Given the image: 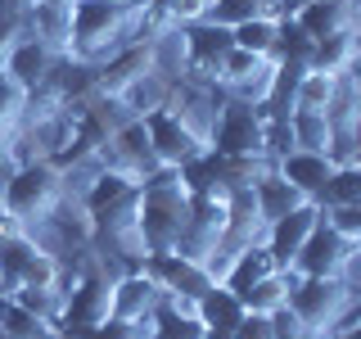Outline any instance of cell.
<instances>
[{
    "label": "cell",
    "mask_w": 361,
    "mask_h": 339,
    "mask_svg": "<svg viewBox=\"0 0 361 339\" xmlns=\"http://www.w3.org/2000/svg\"><path fill=\"white\" fill-rule=\"evenodd\" d=\"M321 213H325V203H298L293 213H285V218H276L267 226V235H262V244L271 249V258H276V267L280 271H293V258L302 254V244H307V235L316 231V222H321Z\"/></svg>",
    "instance_id": "cell-8"
},
{
    "label": "cell",
    "mask_w": 361,
    "mask_h": 339,
    "mask_svg": "<svg viewBox=\"0 0 361 339\" xmlns=\"http://www.w3.org/2000/svg\"><path fill=\"white\" fill-rule=\"evenodd\" d=\"M135 195H140V177L122 172V167H109V163H99V172L90 177V186L82 190V208L90 213V222H99V218H109L113 208L131 203Z\"/></svg>",
    "instance_id": "cell-13"
},
{
    "label": "cell",
    "mask_w": 361,
    "mask_h": 339,
    "mask_svg": "<svg viewBox=\"0 0 361 339\" xmlns=\"http://www.w3.org/2000/svg\"><path fill=\"white\" fill-rule=\"evenodd\" d=\"M262 14H285V0H212L208 9V18L221 23V28H240V23Z\"/></svg>",
    "instance_id": "cell-25"
},
{
    "label": "cell",
    "mask_w": 361,
    "mask_h": 339,
    "mask_svg": "<svg viewBox=\"0 0 361 339\" xmlns=\"http://www.w3.org/2000/svg\"><path fill=\"white\" fill-rule=\"evenodd\" d=\"M185 28V50H190V77L185 82H203V86H217V68L221 59L235 50L231 41V28L212 18H199V23H180Z\"/></svg>",
    "instance_id": "cell-7"
},
{
    "label": "cell",
    "mask_w": 361,
    "mask_h": 339,
    "mask_svg": "<svg viewBox=\"0 0 361 339\" xmlns=\"http://www.w3.org/2000/svg\"><path fill=\"white\" fill-rule=\"evenodd\" d=\"M54 59H59L54 45H45L37 37H18L14 45H9V54L0 59V68L14 77V86L23 90V95H37V90L45 86V77H50Z\"/></svg>",
    "instance_id": "cell-11"
},
{
    "label": "cell",
    "mask_w": 361,
    "mask_h": 339,
    "mask_svg": "<svg viewBox=\"0 0 361 339\" xmlns=\"http://www.w3.org/2000/svg\"><path fill=\"white\" fill-rule=\"evenodd\" d=\"M343 321H361V299H353V308H348ZM343 321H338V326H343Z\"/></svg>",
    "instance_id": "cell-32"
},
{
    "label": "cell",
    "mask_w": 361,
    "mask_h": 339,
    "mask_svg": "<svg viewBox=\"0 0 361 339\" xmlns=\"http://www.w3.org/2000/svg\"><path fill=\"white\" fill-rule=\"evenodd\" d=\"M172 86L176 82H167L163 73H154V68H145L135 82L122 90V100H127V109L135 113V118H145V113H154V109H167V100H172Z\"/></svg>",
    "instance_id": "cell-21"
},
{
    "label": "cell",
    "mask_w": 361,
    "mask_h": 339,
    "mask_svg": "<svg viewBox=\"0 0 361 339\" xmlns=\"http://www.w3.org/2000/svg\"><path fill=\"white\" fill-rule=\"evenodd\" d=\"M253 195H257V213H262L267 226L276 222V218H285V213H293L298 203H307V195H302L298 186H289V181L276 172V163L253 181Z\"/></svg>",
    "instance_id": "cell-18"
},
{
    "label": "cell",
    "mask_w": 361,
    "mask_h": 339,
    "mask_svg": "<svg viewBox=\"0 0 361 339\" xmlns=\"http://www.w3.org/2000/svg\"><path fill=\"white\" fill-rule=\"evenodd\" d=\"M271 271H280V267H276V258H271V249L257 240V244H248V249H240V254L231 258V267L221 271V285L244 294L248 285H257L262 276H271Z\"/></svg>",
    "instance_id": "cell-19"
},
{
    "label": "cell",
    "mask_w": 361,
    "mask_h": 339,
    "mask_svg": "<svg viewBox=\"0 0 361 339\" xmlns=\"http://www.w3.org/2000/svg\"><path fill=\"white\" fill-rule=\"evenodd\" d=\"M68 339H145V321H122V316H109V321L90 326V331H77Z\"/></svg>",
    "instance_id": "cell-28"
},
{
    "label": "cell",
    "mask_w": 361,
    "mask_h": 339,
    "mask_svg": "<svg viewBox=\"0 0 361 339\" xmlns=\"http://www.w3.org/2000/svg\"><path fill=\"white\" fill-rule=\"evenodd\" d=\"M145 127H149V145H154L158 167H172V172H180L185 163H195V158L208 150V145H203L199 136L190 131L172 109H154V113H145Z\"/></svg>",
    "instance_id": "cell-6"
},
{
    "label": "cell",
    "mask_w": 361,
    "mask_h": 339,
    "mask_svg": "<svg viewBox=\"0 0 361 339\" xmlns=\"http://www.w3.org/2000/svg\"><path fill=\"white\" fill-rule=\"evenodd\" d=\"M289 290H293V271H271V276H262L257 285H248L240 294V303L248 312H276L289 303Z\"/></svg>",
    "instance_id": "cell-23"
},
{
    "label": "cell",
    "mask_w": 361,
    "mask_h": 339,
    "mask_svg": "<svg viewBox=\"0 0 361 339\" xmlns=\"http://www.w3.org/2000/svg\"><path fill=\"white\" fill-rule=\"evenodd\" d=\"M158 299H163V290L154 285L145 267H122L113 280V316H122V321H149Z\"/></svg>",
    "instance_id": "cell-14"
},
{
    "label": "cell",
    "mask_w": 361,
    "mask_h": 339,
    "mask_svg": "<svg viewBox=\"0 0 361 339\" xmlns=\"http://www.w3.org/2000/svg\"><path fill=\"white\" fill-rule=\"evenodd\" d=\"M348 254H353V240H343L321 213V222H316V231L307 235L302 254L293 258V271H298V276H338L343 263H348Z\"/></svg>",
    "instance_id": "cell-10"
},
{
    "label": "cell",
    "mask_w": 361,
    "mask_h": 339,
    "mask_svg": "<svg viewBox=\"0 0 361 339\" xmlns=\"http://www.w3.org/2000/svg\"><path fill=\"white\" fill-rule=\"evenodd\" d=\"M312 54H316V41L298 28V18L285 14V18H280V37H276V45H271V64L312 68Z\"/></svg>",
    "instance_id": "cell-22"
},
{
    "label": "cell",
    "mask_w": 361,
    "mask_h": 339,
    "mask_svg": "<svg viewBox=\"0 0 361 339\" xmlns=\"http://www.w3.org/2000/svg\"><path fill=\"white\" fill-rule=\"evenodd\" d=\"M334 158L330 154H312V150H289L285 158H276V172L298 186L312 203H325L330 199V181H334Z\"/></svg>",
    "instance_id": "cell-12"
},
{
    "label": "cell",
    "mask_w": 361,
    "mask_h": 339,
    "mask_svg": "<svg viewBox=\"0 0 361 339\" xmlns=\"http://www.w3.org/2000/svg\"><path fill=\"white\" fill-rule=\"evenodd\" d=\"M289 127H293V150H312V154H330L334 158V127H330L325 113L293 109ZM334 163H338V158H334Z\"/></svg>",
    "instance_id": "cell-20"
},
{
    "label": "cell",
    "mask_w": 361,
    "mask_h": 339,
    "mask_svg": "<svg viewBox=\"0 0 361 339\" xmlns=\"http://www.w3.org/2000/svg\"><path fill=\"white\" fill-rule=\"evenodd\" d=\"M298 5H307V0H285V14H293Z\"/></svg>",
    "instance_id": "cell-33"
},
{
    "label": "cell",
    "mask_w": 361,
    "mask_h": 339,
    "mask_svg": "<svg viewBox=\"0 0 361 339\" xmlns=\"http://www.w3.org/2000/svg\"><path fill=\"white\" fill-rule=\"evenodd\" d=\"M167 109H172L203 145H208L212 141V127H217V113H221V90L217 86H203V82H176Z\"/></svg>",
    "instance_id": "cell-9"
},
{
    "label": "cell",
    "mask_w": 361,
    "mask_h": 339,
    "mask_svg": "<svg viewBox=\"0 0 361 339\" xmlns=\"http://www.w3.org/2000/svg\"><path fill=\"white\" fill-rule=\"evenodd\" d=\"M190 222V190L180 172L172 167H158L154 177L140 181V208H135V226L145 235V249L149 254H167V249L180 244Z\"/></svg>",
    "instance_id": "cell-1"
},
{
    "label": "cell",
    "mask_w": 361,
    "mask_h": 339,
    "mask_svg": "<svg viewBox=\"0 0 361 339\" xmlns=\"http://www.w3.org/2000/svg\"><path fill=\"white\" fill-rule=\"evenodd\" d=\"M353 308V290L338 276H298L293 271V290H289V312L307 326V335H334L338 321Z\"/></svg>",
    "instance_id": "cell-3"
},
{
    "label": "cell",
    "mask_w": 361,
    "mask_h": 339,
    "mask_svg": "<svg viewBox=\"0 0 361 339\" xmlns=\"http://www.w3.org/2000/svg\"><path fill=\"white\" fill-rule=\"evenodd\" d=\"M140 267L154 276V285L163 290V294H172V299H190V303L217 285V276H212L199 258L180 254V249H167V254H145Z\"/></svg>",
    "instance_id": "cell-5"
},
{
    "label": "cell",
    "mask_w": 361,
    "mask_h": 339,
    "mask_svg": "<svg viewBox=\"0 0 361 339\" xmlns=\"http://www.w3.org/2000/svg\"><path fill=\"white\" fill-rule=\"evenodd\" d=\"M63 195V172L54 158H23L5 186V218L23 231H37Z\"/></svg>",
    "instance_id": "cell-2"
},
{
    "label": "cell",
    "mask_w": 361,
    "mask_h": 339,
    "mask_svg": "<svg viewBox=\"0 0 361 339\" xmlns=\"http://www.w3.org/2000/svg\"><path fill=\"white\" fill-rule=\"evenodd\" d=\"M145 339H208V331H203V321H199L190 299L163 294L158 308L149 312V321H145Z\"/></svg>",
    "instance_id": "cell-16"
},
{
    "label": "cell",
    "mask_w": 361,
    "mask_h": 339,
    "mask_svg": "<svg viewBox=\"0 0 361 339\" xmlns=\"http://www.w3.org/2000/svg\"><path fill=\"white\" fill-rule=\"evenodd\" d=\"M338 82H343V77L321 73V68H307V73L298 77V95H293V109L325 113V109L334 105V95H338Z\"/></svg>",
    "instance_id": "cell-24"
},
{
    "label": "cell",
    "mask_w": 361,
    "mask_h": 339,
    "mask_svg": "<svg viewBox=\"0 0 361 339\" xmlns=\"http://www.w3.org/2000/svg\"><path fill=\"white\" fill-rule=\"evenodd\" d=\"M325 203H361V158H348V163L334 167L330 199Z\"/></svg>",
    "instance_id": "cell-27"
},
{
    "label": "cell",
    "mask_w": 361,
    "mask_h": 339,
    "mask_svg": "<svg viewBox=\"0 0 361 339\" xmlns=\"http://www.w3.org/2000/svg\"><path fill=\"white\" fill-rule=\"evenodd\" d=\"M231 339H276V316L244 308V316H240V326L231 331Z\"/></svg>",
    "instance_id": "cell-29"
},
{
    "label": "cell",
    "mask_w": 361,
    "mask_h": 339,
    "mask_svg": "<svg viewBox=\"0 0 361 339\" xmlns=\"http://www.w3.org/2000/svg\"><path fill=\"white\" fill-rule=\"evenodd\" d=\"M334 335H338V339H361V321H343Z\"/></svg>",
    "instance_id": "cell-31"
},
{
    "label": "cell",
    "mask_w": 361,
    "mask_h": 339,
    "mask_svg": "<svg viewBox=\"0 0 361 339\" xmlns=\"http://www.w3.org/2000/svg\"><path fill=\"white\" fill-rule=\"evenodd\" d=\"M14 167H18L14 145H0V218H5V186H9V177H14Z\"/></svg>",
    "instance_id": "cell-30"
},
{
    "label": "cell",
    "mask_w": 361,
    "mask_h": 339,
    "mask_svg": "<svg viewBox=\"0 0 361 339\" xmlns=\"http://www.w3.org/2000/svg\"><path fill=\"white\" fill-rule=\"evenodd\" d=\"M195 312H199L208 339H231V331L240 326V316H244V303H240V294H235V290H226L221 280H217L208 294H199V299H195Z\"/></svg>",
    "instance_id": "cell-17"
},
{
    "label": "cell",
    "mask_w": 361,
    "mask_h": 339,
    "mask_svg": "<svg viewBox=\"0 0 361 339\" xmlns=\"http://www.w3.org/2000/svg\"><path fill=\"white\" fill-rule=\"evenodd\" d=\"M298 28L307 32L312 41H325V37H338V32H357L361 28V14H357V0H307V5L293 9Z\"/></svg>",
    "instance_id": "cell-15"
},
{
    "label": "cell",
    "mask_w": 361,
    "mask_h": 339,
    "mask_svg": "<svg viewBox=\"0 0 361 339\" xmlns=\"http://www.w3.org/2000/svg\"><path fill=\"white\" fill-rule=\"evenodd\" d=\"M212 154L226 158H267V118L257 105H244L235 95H221V113L208 141Z\"/></svg>",
    "instance_id": "cell-4"
},
{
    "label": "cell",
    "mask_w": 361,
    "mask_h": 339,
    "mask_svg": "<svg viewBox=\"0 0 361 339\" xmlns=\"http://www.w3.org/2000/svg\"><path fill=\"white\" fill-rule=\"evenodd\" d=\"M280 18L285 14L248 18V23H240V28H231V41L240 45V50H248V54H267L271 59V45H276V37H280Z\"/></svg>",
    "instance_id": "cell-26"
}]
</instances>
